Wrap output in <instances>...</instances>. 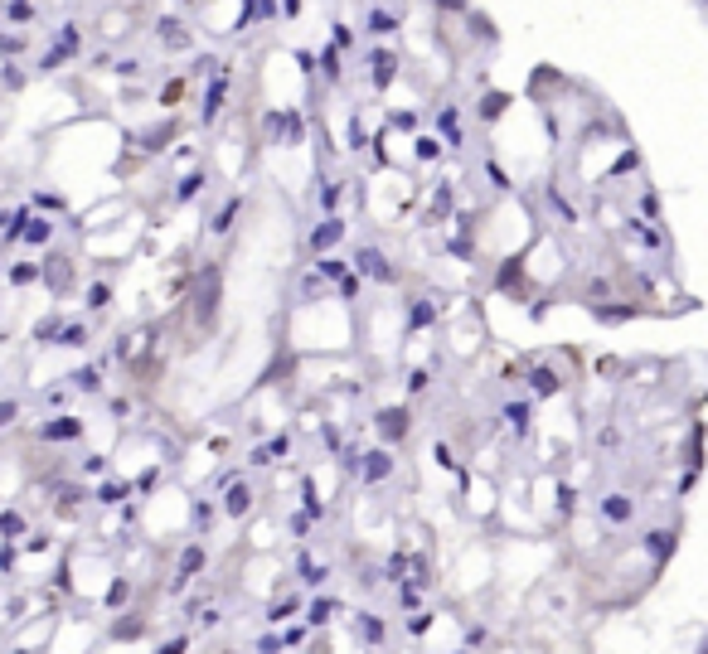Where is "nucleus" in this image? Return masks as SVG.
I'll return each mask as SVG.
<instances>
[{"label":"nucleus","mask_w":708,"mask_h":654,"mask_svg":"<svg viewBox=\"0 0 708 654\" xmlns=\"http://www.w3.org/2000/svg\"><path fill=\"white\" fill-rule=\"evenodd\" d=\"M219 296H223V276H219L214 262H204V272L194 276V296H190L199 325H214V320H219Z\"/></svg>","instance_id":"obj_1"},{"label":"nucleus","mask_w":708,"mask_h":654,"mask_svg":"<svg viewBox=\"0 0 708 654\" xmlns=\"http://www.w3.org/2000/svg\"><path fill=\"white\" fill-rule=\"evenodd\" d=\"M354 267H359V276H374V282H393V267L384 262V253H378V247H359Z\"/></svg>","instance_id":"obj_2"},{"label":"nucleus","mask_w":708,"mask_h":654,"mask_svg":"<svg viewBox=\"0 0 708 654\" xmlns=\"http://www.w3.org/2000/svg\"><path fill=\"white\" fill-rule=\"evenodd\" d=\"M408 427H413V422H408V408H384L378 412V436H384V441H403Z\"/></svg>","instance_id":"obj_3"},{"label":"nucleus","mask_w":708,"mask_h":654,"mask_svg":"<svg viewBox=\"0 0 708 654\" xmlns=\"http://www.w3.org/2000/svg\"><path fill=\"white\" fill-rule=\"evenodd\" d=\"M204 567V543H190L180 553V567H175V581H170V591H180V587H190V577Z\"/></svg>","instance_id":"obj_4"},{"label":"nucleus","mask_w":708,"mask_h":654,"mask_svg":"<svg viewBox=\"0 0 708 654\" xmlns=\"http://www.w3.org/2000/svg\"><path fill=\"white\" fill-rule=\"evenodd\" d=\"M39 436H44V441H78V436H83V422L78 417H54V422L39 427Z\"/></svg>","instance_id":"obj_5"},{"label":"nucleus","mask_w":708,"mask_h":654,"mask_svg":"<svg viewBox=\"0 0 708 654\" xmlns=\"http://www.w3.org/2000/svg\"><path fill=\"white\" fill-rule=\"evenodd\" d=\"M340 237H345V223H340V218H325V223H315L311 247H315V253H325V247H335Z\"/></svg>","instance_id":"obj_6"},{"label":"nucleus","mask_w":708,"mask_h":654,"mask_svg":"<svg viewBox=\"0 0 708 654\" xmlns=\"http://www.w3.org/2000/svg\"><path fill=\"white\" fill-rule=\"evenodd\" d=\"M602 514H607L611 524H631V518H635L631 494H607V500H602Z\"/></svg>","instance_id":"obj_7"},{"label":"nucleus","mask_w":708,"mask_h":654,"mask_svg":"<svg viewBox=\"0 0 708 654\" xmlns=\"http://www.w3.org/2000/svg\"><path fill=\"white\" fill-rule=\"evenodd\" d=\"M388 475H393V461H388V451H369V455H364V480L378 485V480H388Z\"/></svg>","instance_id":"obj_8"},{"label":"nucleus","mask_w":708,"mask_h":654,"mask_svg":"<svg viewBox=\"0 0 708 654\" xmlns=\"http://www.w3.org/2000/svg\"><path fill=\"white\" fill-rule=\"evenodd\" d=\"M223 509H229L233 518H243V514L253 509V490H248L243 480H238V485H229V494H223Z\"/></svg>","instance_id":"obj_9"},{"label":"nucleus","mask_w":708,"mask_h":654,"mask_svg":"<svg viewBox=\"0 0 708 654\" xmlns=\"http://www.w3.org/2000/svg\"><path fill=\"white\" fill-rule=\"evenodd\" d=\"M645 553H650L655 563H665V557L674 553V533H670V528H655V533H645Z\"/></svg>","instance_id":"obj_10"},{"label":"nucleus","mask_w":708,"mask_h":654,"mask_svg":"<svg viewBox=\"0 0 708 654\" xmlns=\"http://www.w3.org/2000/svg\"><path fill=\"white\" fill-rule=\"evenodd\" d=\"M74 49H78V29L68 25V29H64V39H58V49H54V54H44V73H49V68H58L68 54H74Z\"/></svg>","instance_id":"obj_11"},{"label":"nucleus","mask_w":708,"mask_h":654,"mask_svg":"<svg viewBox=\"0 0 708 654\" xmlns=\"http://www.w3.org/2000/svg\"><path fill=\"white\" fill-rule=\"evenodd\" d=\"M529 383H533V393H539V398H553V393L563 388V378H558L553 369H533V373H529Z\"/></svg>","instance_id":"obj_12"},{"label":"nucleus","mask_w":708,"mask_h":654,"mask_svg":"<svg viewBox=\"0 0 708 654\" xmlns=\"http://www.w3.org/2000/svg\"><path fill=\"white\" fill-rule=\"evenodd\" d=\"M296 567H301V581H306V587H321V581L331 577V567L315 563V557H306V553H301V563H296Z\"/></svg>","instance_id":"obj_13"},{"label":"nucleus","mask_w":708,"mask_h":654,"mask_svg":"<svg viewBox=\"0 0 708 654\" xmlns=\"http://www.w3.org/2000/svg\"><path fill=\"white\" fill-rule=\"evenodd\" d=\"M223 88H229V78H223V73H219V78H214V88H209V97H204V121H214V117H219Z\"/></svg>","instance_id":"obj_14"},{"label":"nucleus","mask_w":708,"mask_h":654,"mask_svg":"<svg viewBox=\"0 0 708 654\" xmlns=\"http://www.w3.org/2000/svg\"><path fill=\"white\" fill-rule=\"evenodd\" d=\"M374 82H378V88L393 82V54H388V49H378V54H374Z\"/></svg>","instance_id":"obj_15"},{"label":"nucleus","mask_w":708,"mask_h":654,"mask_svg":"<svg viewBox=\"0 0 708 654\" xmlns=\"http://www.w3.org/2000/svg\"><path fill=\"white\" fill-rule=\"evenodd\" d=\"M335 611H340V606H335L331 596H321V601H311V611H306V620H311V626H325V620H331Z\"/></svg>","instance_id":"obj_16"},{"label":"nucleus","mask_w":708,"mask_h":654,"mask_svg":"<svg viewBox=\"0 0 708 654\" xmlns=\"http://www.w3.org/2000/svg\"><path fill=\"white\" fill-rule=\"evenodd\" d=\"M44 282L54 286V291H64V286H68V262H64V257H49V272H44Z\"/></svg>","instance_id":"obj_17"},{"label":"nucleus","mask_w":708,"mask_h":654,"mask_svg":"<svg viewBox=\"0 0 708 654\" xmlns=\"http://www.w3.org/2000/svg\"><path fill=\"white\" fill-rule=\"evenodd\" d=\"M238 209H243V199H229V204H223V209H219V218H214V233H219V237L229 233V228H233V218H238Z\"/></svg>","instance_id":"obj_18"},{"label":"nucleus","mask_w":708,"mask_h":654,"mask_svg":"<svg viewBox=\"0 0 708 654\" xmlns=\"http://www.w3.org/2000/svg\"><path fill=\"white\" fill-rule=\"evenodd\" d=\"M437 320V306L432 300H413V330H427Z\"/></svg>","instance_id":"obj_19"},{"label":"nucleus","mask_w":708,"mask_h":654,"mask_svg":"<svg viewBox=\"0 0 708 654\" xmlns=\"http://www.w3.org/2000/svg\"><path fill=\"white\" fill-rule=\"evenodd\" d=\"M359 630H364V640H374V645L384 640V620L369 616V611H359Z\"/></svg>","instance_id":"obj_20"},{"label":"nucleus","mask_w":708,"mask_h":654,"mask_svg":"<svg viewBox=\"0 0 708 654\" xmlns=\"http://www.w3.org/2000/svg\"><path fill=\"white\" fill-rule=\"evenodd\" d=\"M505 422H510L515 432H525V427H529V402H510V408H505Z\"/></svg>","instance_id":"obj_21"},{"label":"nucleus","mask_w":708,"mask_h":654,"mask_svg":"<svg viewBox=\"0 0 708 654\" xmlns=\"http://www.w3.org/2000/svg\"><path fill=\"white\" fill-rule=\"evenodd\" d=\"M301 500H306V518H325V504L315 500V485H311V480L301 485Z\"/></svg>","instance_id":"obj_22"},{"label":"nucleus","mask_w":708,"mask_h":654,"mask_svg":"<svg viewBox=\"0 0 708 654\" xmlns=\"http://www.w3.org/2000/svg\"><path fill=\"white\" fill-rule=\"evenodd\" d=\"M35 276H39L35 262H15V267H10V282H15V286H29Z\"/></svg>","instance_id":"obj_23"},{"label":"nucleus","mask_w":708,"mask_h":654,"mask_svg":"<svg viewBox=\"0 0 708 654\" xmlns=\"http://www.w3.org/2000/svg\"><path fill=\"white\" fill-rule=\"evenodd\" d=\"M258 15H272V0H248V5H243V19H238V29L248 25V19H258Z\"/></svg>","instance_id":"obj_24"},{"label":"nucleus","mask_w":708,"mask_h":654,"mask_svg":"<svg viewBox=\"0 0 708 654\" xmlns=\"http://www.w3.org/2000/svg\"><path fill=\"white\" fill-rule=\"evenodd\" d=\"M0 233H5V237H19V233H25V209H19V214H5V218H0Z\"/></svg>","instance_id":"obj_25"},{"label":"nucleus","mask_w":708,"mask_h":654,"mask_svg":"<svg viewBox=\"0 0 708 654\" xmlns=\"http://www.w3.org/2000/svg\"><path fill=\"white\" fill-rule=\"evenodd\" d=\"M74 383H78V388H83V393H97V388H102L97 369H78V373H74Z\"/></svg>","instance_id":"obj_26"},{"label":"nucleus","mask_w":708,"mask_h":654,"mask_svg":"<svg viewBox=\"0 0 708 654\" xmlns=\"http://www.w3.org/2000/svg\"><path fill=\"white\" fill-rule=\"evenodd\" d=\"M292 611H296V601H292V596H282V601H272V611H267V620H276V626H282V620L292 616Z\"/></svg>","instance_id":"obj_27"},{"label":"nucleus","mask_w":708,"mask_h":654,"mask_svg":"<svg viewBox=\"0 0 708 654\" xmlns=\"http://www.w3.org/2000/svg\"><path fill=\"white\" fill-rule=\"evenodd\" d=\"M160 39H166L170 49H180V44H184V35H180V25H175V19H160Z\"/></svg>","instance_id":"obj_28"},{"label":"nucleus","mask_w":708,"mask_h":654,"mask_svg":"<svg viewBox=\"0 0 708 654\" xmlns=\"http://www.w3.org/2000/svg\"><path fill=\"white\" fill-rule=\"evenodd\" d=\"M262 451H267V461H272V455H286V451H292V436H286V432H282V436H272V441H267Z\"/></svg>","instance_id":"obj_29"},{"label":"nucleus","mask_w":708,"mask_h":654,"mask_svg":"<svg viewBox=\"0 0 708 654\" xmlns=\"http://www.w3.org/2000/svg\"><path fill=\"white\" fill-rule=\"evenodd\" d=\"M97 500H102V504H121V500H127V485H102Z\"/></svg>","instance_id":"obj_30"},{"label":"nucleus","mask_w":708,"mask_h":654,"mask_svg":"<svg viewBox=\"0 0 708 654\" xmlns=\"http://www.w3.org/2000/svg\"><path fill=\"white\" fill-rule=\"evenodd\" d=\"M0 533L19 538V533H25V518H19V514H0Z\"/></svg>","instance_id":"obj_31"},{"label":"nucleus","mask_w":708,"mask_h":654,"mask_svg":"<svg viewBox=\"0 0 708 654\" xmlns=\"http://www.w3.org/2000/svg\"><path fill=\"white\" fill-rule=\"evenodd\" d=\"M112 635H117V640H136V635H141V620H117V626H112Z\"/></svg>","instance_id":"obj_32"},{"label":"nucleus","mask_w":708,"mask_h":654,"mask_svg":"<svg viewBox=\"0 0 708 654\" xmlns=\"http://www.w3.org/2000/svg\"><path fill=\"white\" fill-rule=\"evenodd\" d=\"M19 237H29V243H49V223L39 218V223H25V233Z\"/></svg>","instance_id":"obj_33"},{"label":"nucleus","mask_w":708,"mask_h":654,"mask_svg":"<svg viewBox=\"0 0 708 654\" xmlns=\"http://www.w3.org/2000/svg\"><path fill=\"white\" fill-rule=\"evenodd\" d=\"M127 591H131V587H127V577H117V581L107 587V606H121V601H127Z\"/></svg>","instance_id":"obj_34"},{"label":"nucleus","mask_w":708,"mask_h":654,"mask_svg":"<svg viewBox=\"0 0 708 654\" xmlns=\"http://www.w3.org/2000/svg\"><path fill=\"white\" fill-rule=\"evenodd\" d=\"M631 310L635 306H597V315L602 320H631Z\"/></svg>","instance_id":"obj_35"},{"label":"nucleus","mask_w":708,"mask_h":654,"mask_svg":"<svg viewBox=\"0 0 708 654\" xmlns=\"http://www.w3.org/2000/svg\"><path fill=\"white\" fill-rule=\"evenodd\" d=\"M417 155H423V160H437V155H442V145H437L432 136H423V141H417Z\"/></svg>","instance_id":"obj_36"},{"label":"nucleus","mask_w":708,"mask_h":654,"mask_svg":"<svg viewBox=\"0 0 708 654\" xmlns=\"http://www.w3.org/2000/svg\"><path fill=\"white\" fill-rule=\"evenodd\" d=\"M403 572H408V557H403V553H393V557H388V577L403 581Z\"/></svg>","instance_id":"obj_37"},{"label":"nucleus","mask_w":708,"mask_h":654,"mask_svg":"<svg viewBox=\"0 0 708 654\" xmlns=\"http://www.w3.org/2000/svg\"><path fill=\"white\" fill-rule=\"evenodd\" d=\"M321 276H335V282H340V276H345V262H335V257H321Z\"/></svg>","instance_id":"obj_38"},{"label":"nucleus","mask_w":708,"mask_h":654,"mask_svg":"<svg viewBox=\"0 0 708 654\" xmlns=\"http://www.w3.org/2000/svg\"><path fill=\"white\" fill-rule=\"evenodd\" d=\"M321 204H325V209H335V204H340V184H321Z\"/></svg>","instance_id":"obj_39"},{"label":"nucleus","mask_w":708,"mask_h":654,"mask_svg":"<svg viewBox=\"0 0 708 654\" xmlns=\"http://www.w3.org/2000/svg\"><path fill=\"white\" fill-rule=\"evenodd\" d=\"M199 184H204V175H190V180L180 184V199H194V194H199Z\"/></svg>","instance_id":"obj_40"},{"label":"nucleus","mask_w":708,"mask_h":654,"mask_svg":"<svg viewBox=\"0 0 708 654\" xmlns=\"http://www.w3.org/2000/svg\"><path fill=\"white\" fill-rule=\"evenodd\" d=\"M58 339H64V345H83V325H68V330H58Z\"/></svg>","instance_id":"obj_41"},{"label":"nucleus","mask_w":708,"mask_h":654,"mask_svg":"<svg viewBox=\"0 0 708 654\" xmlns=\"http://www.w3.org/2000/svg\"><path fill=\"white\" fill-rule=\"evenodd\" d=\"M15 412H19V408H15V398L0 402V427H5V422H15Z\"/></svg>","instance_id":"obj_42"},{"label":"nucleus","mask_w":708,"mask_h":654,"mask_svg":"<svg viewBox=\"0 0 708 654\" xmlns=\"http://www.w3.org/2000/svg\"><path fill=\"white\" fill-rule=\"evenodd\" d=\"M427 626H432V616H427V611H423V616H413V620H408V630H413V635H423Z\"/></svg>","instance_id":"obj_43"},{"label":"nucleus","mask_w":708,"mask_h":654,"mask_svg":"<svg viewBox=\"0 0 708 654\" xmlns=\"http://www.w3.org/2000/svg\"><path fill=\"white\" fill-rule=\"evenodd\" d=\"M549 204H553V209H558L563 218H572V209H568V199H563V194H553V190H549Z\"/></svg>","instance_id":"obj_44"},{"label":"nucleus","mask_w":708,"mask_h":654,"mask_svg":"<svg viewBox=\"0 0 708 654\" xmlns=\"http://www.w3.org/2000/svg\"><path fill=\"white\" fill-rule=\"evenodd\" d=\"M107 296H112L107 286H92V291H88V300H92V306H107Z\"/></svg>","instance_id":"obj_45"},{"label":"nucleus","mask_w":708,"mask_h":654,"mask_svg":"<svg viewBox=\"0 0 708 654\" xmlns=\"http://www.w3.org/2000/svg\"><path fill=\"white\" fill-rule=\"evenodd\" d=\"M393 121H398L403 131H413V127H417V117H413V112H393Z\"/></svg>","instance_id":"obj_46"},{"label":"nucleus","mask_w":708,"mask_h":654,"mask_svg":"<svg viewBox=\"0 0 708 654\" xmlns=\"http://www.w3.org/2000/svg\"><path fill=\"white\" fill-rule=\"evenodd\" d=\"M35 335H39V339H54V335H58V320H44V325H39Z\"/></svg>","instance_id":"obj_47"},{"label":"nucleus","mask_w":708,"mask_h":654,"mask_svg":"<svg viewBox=\"0 0 708 654\" xmlns=\"http://www.w3.org/2000/svg\"><path fill=\"white\" fill-rule=\"evenodd\" d=\"M102 465H107L102 455H88V461H83V471H88V475H102Z\"/></svg>","instance_id":"obj_48"},{"label":"nucleus","mask_w":708,"mask_h":654,"mask_svg":"<svg viewBox=\"0 0 708 654\" xmlns=\"http://www.w3.org/2000/svg\"><path fill=\"white\" fill-rule=\"evenodd\" d=\"M184 650H190V640H184V635H180V640H170V645H166V650H160V654H184Z\"/></svg>","instance_id":"obj_49"},{"label":"nucleus","mask_w":708,"mask_h":654,"mask_svg":"<svg viewBox=\"0 0 708 654\" xmlns=\"http://www.w3.org/2000/svg\"><path fill=\"white\" fill-rule=\"evenodd\" d=\"M350 145H354V151L364 145V127H359V121H350Z\"/></svg>","instance_id":"obj_50"},{"label":"nucleus","mask_w":708,"mask_h":654,"mask_svg":"<svg viewBox=\"0 0 708 654\" xmlns=\"http://www.w3.org/2000/svg\"><path fill=\"white\" fill-rule=\"evenodd\" d=\"M442 5H447V10H461V0H442Z\"/></svg>","instance_id":"obj_51"},{"label":"nucleus","mask_w":708,"mask_h":654,"mask_svg":"<svg viewBox=\"0 0 708 654\" xmlns=\"http://www.w3.org/2000/svg\"><path fill=\"white\" fill-rule=\"evenodd\" d=\"M456 654H466V650H456Z\"/></svg>","instance_id":"obj_52"}]
</instances>
